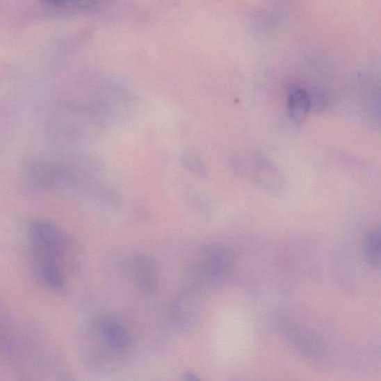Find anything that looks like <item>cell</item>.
<instances>
[{"label": "cell", "instance_id": "6da1fadb", "mask_svg": "<svg viewBox=\"0 0 381 381\" xmlns=\"http://www.w3.org/2000/svg\"><path fill=\"white\" fill-rule=\"evenodd\" d=\"M29 238L31 259L39 277L50 288H63V268L76 253L72 240L58 227L44 220L31 223Z\"/></svg>", "mask_w": 381, "mask_h": 381}, {"label": "cell", "instance_id": "7a4b0ae2", "mask_svg": "<svg viewBox=\"0 0 381 381\" xmlns=\"http://www.w3.org/2000/svg\"><path fill=\"white\" fill-rule=\"evenodd\" d=\"M235 169L242 177L268 193L279 194L286 188L284 176L266 156H242L236 162Z\"/></svg>", "mask_w": 381, "mask_h": 381}, {"label": "cell", "instance_id": "3957f363", "mask_svg": "<svg viewBox=\"0 0 381 381\" xmlns=\"http://www.w3.org/2000/svg\"><path fill=\"white\" fill-rule=\"evenodd\" d=\"M236 257L231 250L221 248L206 250L202 261L197 268V281L211 284L220 281L234 268Z\"/></svg>", "mask_w": 381, "mask_h": 381}, {"label": "cell", "instance_id": "277c9868", "mask_svg": "<svg viewBox=\"0 0 381 381\" xmlns=\"http://www.w3.org/2000/svg\"><path fill=\"white\" fill-rule=\"evenodd\" d=\"M92 330L117 355L128 350L132 344V338L129 332L110 316L99 317L94 322Z\"/></svg>", "mask_w": 381, "mask_h": 381}, {"label": "cell", "instance_id": "5b68a950", "mask_svg": "<svg viewBox=\"0 0 381 381\" xmlns=\"http://www.w3.org/2000/svg\"><path fill=\"white\" fill-rule=\"evenodd\" d=\"M132 273L139 288L146 293H152L156 288L158 270L154 260L145 256L134 257Z\"/></svg>", "mask_w": 381, "mask_h": 381}, {"label": "cell", "instance_id": "8992f818", "mask_svg": "<svg viewBox=\"0 0 381 381\" xmlns=\"http://www.w3.org/2000/svg\"><path fill=\"white\" fill-rule=\"evenodd\" d=\"M193 295H182L175 300L172 309L174 321L186 330L194 327L197 320V301Z\"/></svg>", "mask_w": 381, "mask_h": 381}, {"label": "cell", "instance_id": "52a82bcc", "mask_svg": "<svg viewBox=\"0 0 381 381\" xmlns=\"http://www.w3.org/2000/svg\"><path fill=\"white\" fill-rule=\"evenodd\" d=\"M311 110L309 92L300 87H293L289 92L288 111L290 119L302 124Z\"/></svg>", "mask_w": 381, "mask_h": 381}, {"label": "cell", "instance_id": "ba28073f", "mask_svg": "<svg viewBox=\"0 0 381 381\" xmlns=\"http://www.w3.org/2000/svg\"><path fill=\"white\" fill-rule=\"evenodd\" d=\"M364 255L369 266L378 268L381 261V234L379 228L370 229L365 235Z\"/></svg>", "mask_w": 381, "mask_h": 381}, {"label": "cell", "instance_id": "9c48e42d", "mask_svg": "<svg viewBox=\"0 0 381 381\" xmlns=\"http://www.w3.org/2000/svg\"><path fill=\"white\" fill-rule=\"evenodd\" d=\"M311 101V109L316 111H323L330 104V98L324 92H316L309 93Z\"/></svg>", "mask_w": 381, "mask_h": 381}, {"label": "cell", "instance_id": "30bf717a", "mask_svg": "<svg viewBox=\"0 0 381 381\" xmlns=\"http://www.w3.org/2000/svg\"><path fill=\"white\" fill-rule=\"evenodd\" d=\"M184 379L185 381H201L197 375L189 371L184 373Z\"/></svg>", "mask_w": 381, "mask_h": 381}]
</instances>
